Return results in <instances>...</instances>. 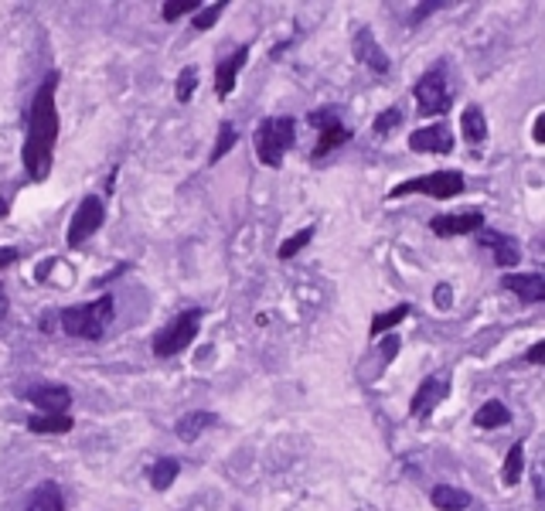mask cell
<instances>
[{
  "instance_id": "6da1fadb",
  "label": "cell",
  "mask_w": 545,
  "mask_h": 511,
  "mask_svg": "<svg viewBox=\"0 0 545 511\" xmlns=\"http://www.w3.org/2000/svg\"><path fill=\"white\" fill-rule=\"evenodd\" d=\"M55 89H58V72H48L38 92H35L31 112H27V136H24L21 157L31 181H44L51 171V154H55V140H58Z\"/></svg>"
},
{
  "instance_id": "7a4b0ae2",
  "label": "cell",
  "mask_w": 545,
  "mask_h": 511,
  "mask_svg": "<svg viewBox=\"0 0 545 511\" xmlns=\"http://www.w3.org/2000/svg\"><path fill=\"white\" fill-rule=\"evenodd\" d=\"M113 321V297H99L92 304H79V307H66L58 314V324L68 337H82V341H99L106 334V324Z\"/></svg>"
},
{
  "instance_id": "3957f363",
  "label": "cell",
  "mask_w": 545,
  "mask_h": 511,
  "mask_svg": "<svg viewBox=\"0 0 545 511\" xmlns=\"http://www.w3.org/2000/svg\"><path fill=\"white\" fill-rule=\"evenodd\" d=\"M293 140H297V120H293V116L262 120L260 127H256V136H253L260 164H266V167H280L286 151L293 147Z\"/></svg>"
},
{
  "instance_id": "277c9868",
  "label": "cell",
  "mask_w": 545,
  "mask_h": 511,
  "mask_svg": "<svg viewBox=\"0 0 545 511\" xmlns=\"http://www.w3.org/2000/svg\"><path fill=\"white\" fill-rule=\"evenodd\" d=\"M201 307H188V311H181L167 324V328H160V331L153 334V355L157 358H175L181 355L191 341L198 337V328H201Z\"/></svg>"
},
{
  "instance_id": "5b68a950",
  "label": "cell",
  "mask_w": 545,
  "mask_h": 511,
  "mask_svg": "<svg viewBox=\"0 0 545 511\" xmlns=\"http://www.w3.org/2000/svg\"><path fill=\"white\" fill-rule=\"evenodd\" d=\"M463 188H467V181L460 171H433V174H423V178H413V181H399L393 191H389V198H406V195H430V198H457L463 195Z\"/></svg>"
},
{
  "instance_id": "8992f818",
  "label": "cell",
  "mask_w": 545,
  "mask_h": 511,
  "mask_svg": "<svg viewBox=\"0 0 545 511\" xmlns=\"http://www.w3.org/2000/svg\"><path fill=\"white\" fill-rule=\"evenodd\" d=\"M413 96H416V110H419V116H443V112L450 110V103H454L450 86H447V72L440 66L419 75Z\"/></svg>"
},
{
  "instance_id": "52a82bcc",
  "label": "cell",
  "mask_w": 545,
  "mask_h": 511,
  "mask_svg": "<svg viewBox=\"0 0 545 511\" xmlns=\"http://www.w3.org/2000/svg\"><path fill=\"white\" fill-rule=\"evenodd\" d=\"M103 222H106V205H103V198H96V195L82 198V205L75 208V215L68 222V236H66L68 249H79L82 243H89L103 228Z\"/></svg>"
},
{
  "instance_id": "ba28073f",
  "label": "cell",
  "mask_w": 545,
  "mask_h": 511,
  "mask_svg": "<svg viewBox=\"0 0 545 511\" xmlns=\"http://www.w3.org/2000/svg\"><path fill=\"white\" fill-rule=\"evenodd\" d=\"M351 51H354V58H358V62H362L365 68H371L375 75H389V72H393V62H389V55L382 51V45L375 42V35H371L369 27H358V31H354Z\"/></svg>"
},
{
  "instance_id": "9c48e42d",
  "label": "cell",
  "mask_w": 545,
  "mask_h": 511,
  "mask_svg": "<svg viewBox=\"0 0 545 511\" xmlns=\"http://www.w3.org/2000/svg\"><path fill=\"white\" fill-rule=\"evenodd\" d=\"M409 151L416 154H450L454 151V134L447 123H430L409 134Z\"/></svg>"
},
{
  "instance_id": "30bf717a",
  "label": "cell",
  "mask_w": 545,
  "mask_h": 511,
  "mask_svg": "<svg viewBox=\"0 0 545 511\" xmlns=\"http://www.w3.org/2000/svg\"><path fill=\"white\" fill-rule=\"evenodd\" d=\"M478 243L494 252V263H498V267L508 269V267H518V263H522V245H518L515 236H508V232L478 228Z\"/></svg>"
},
{
  "instance_id": "8fae6325",
  "label": "cell",
  "mask_w": 545,
  "mask_h": 511,
  "mask_svg": "<svg viewBox=\"0 0 545 511\" xmlns=\"http://www.w3.org/2000/svg\"><path fill=\"white\" fill-rule=\"evenodd\" d=\"M24 399L44 409V416H66V409L72 406V392L66 385H31L24 389Z\"/></svg>"
},
{
  "instance_id": "7c38bea8",
  "label": "cell",
  "mask_w": 545,
  "mask_h": 511,
  "mask_svg": "<svg viewBox=\"0 0 545 511\" xmlns=\"http://www.w3.org/2000/svg\"><path fill=\"white\" fill-rule=\"evenodd\" d=\"M430 228H433L440 239H450V236H463V232H478V228H484V215H480V212L433 215V219H430Z\"/></svg>"
},
{
  "instance_id": "4fadbf2b",
  "label": "cell",
  "mask_w": 545,
  "mask_h": 511,
  "mask_svg": "<svg viewBox=\"0 0 545 511\" xmlns=\"http://www.w3.org/2000/svg\"><path fill=\"white\" fill-rule=\"evenodd\" d=\"M249 62V45L236 48L229 58H222L215 68V96L218 99H225V96H232L236 89V75H239V68Z\"/></svg>"
},
{
  "instance_id": "5bb4252c",
  "label": "cell",
  "mask_w": 545,
  "mask_h": 511,
  "mask_svg": "<svg viewBox=\"0 0 545 511\" xmlns=\"http://www.w3.org/2000/svg\"><path fill=\"white\" fill-rule=\"evenodd\" d=\"M504 290H511L525 304H542L545 300V280L539 273H508L502 280Z\"/></svg>"
},
{
  "instance_id": "9a60e30c",
  "label": "cell",
  "mask_w": 545,
  "mask_h": 511,
  "mask_svg": "<svg viewBox=\"0 0 545 511\" xmlns=\"http://www.w3.org/2000/svg\"><path fill=\"white\" fill-rule=\"evenodd\" d=\"M447 396V382L443 378H423L419 382V389H416V396H413V402H409V413L413 416H430L433 413V406L440 399Z\"/></svg>"
},
{
  "instance_id": "2e32d148",
  "label": "cell",
  "mask_w": 545,
  "mask_h": 511,
  "mask_svg": "<svg viewBox=\"0 0 545 511\" xmlns=\"http://www.w3.org/2000/svg\"><path fill=\"white\" fill-rule=\"evenodd\" d=\"M218 426V416L215 413H205V409H195V413H184L181 420H177L175 433L181 444H195L198 437L205 433V430H215Z\"/></svg>"
},
{
  "instance_id": "e0dca14e",
  "label": "cell",
  "mask_w": 545,
  "mask_h": 511,
  "mask_svg": "<svg viewBox=\"0 0 545 511\" xmlns=\"http://www.w3.org/2000/svg\"><path fill=\"white\" fill-rule=\"evenodd\" d=\"M24 511H66V498H62V488L55 481H44L38 488L31 491Z\"/></svg>"
},
{
  "instance_id": "ac0fdd59",
  "label": "cell",
  "mask_w": 545,
  "mask_h": 511,
  "mask_svg": "<svg viewBox=\"0 0 545 511\" xmlns=\"http://www.w3.org/2000/svg\"><path fill=\"white\" fill-rule=\"evenodd\" d=\"M430 501H433V508H440V511H467L471 494L460 488H450V484H436V488L430 491Z\"/></svg>"
},
{
  "instance_id": "d6986e66",
  "label": "cell",
  "mask_w": 545,
  "mask_h": 511,
  "mask_svg": "<svg viewBox=\"0 0 545 511\" xmlns=\"http://www.w3.org/2000/svg\"><path fill=\"white\" fill-rule=\"evenodd\" d=\"M474 422H478L480 430H498V426H508V422H511V413H508V406H504L502 399H491L478 409Z\"/></svg>"
},
{
  "instance_id": "ffe728a7",
  "label": "cell",
  "mask_w": 545,
  "mask_h": 511,
  "mask_svg": "<svg viewBox=\"0 0 545 511\" xmlns=\"http://www.w3.org/2000/svg\"><path fill=\"white\" fill-rule=\"evenodd\" d=\"M348 140H351V130L345 127V123L321 130V140H317V147H314V160H324L331 151H338V147H341V143H348Z\"/></svg>"
},
{
  "instance_id": "44dd1931",
  "label": "cell",
  "mask_w": 545,
  "mask_h": 511,
  "mask_svg": "<svg viewBox=\"0 0 545 511\" xmlns=\"http://www.w3.org/2000/svg\"><path fill=\"white\" fill-rule=\"evenodd\" d=\"M236 140H239V130H236V123L232 120H222L218 123V136H215V147H212V157H208V164H218L222 157L229 154L232 147H236Z\"/></svg>"
},
{
  "instance_id": "7402d4cb",
  "label": "cell",
  "mask_w": 545,
  "mask_h": 511,
  "mask_svg": "<svg viewBox=\"0 0 545 511\" xmlns=\"http://www.w3.org/2000/svg\"><path fill=\"white\" fill-rule=\"evenodd\" d=\"M177 470H181V464H177L175 457H160V461L151 467V488L153 491H167L171 484H175Z\"/></svg>"
},
{
  "instance_id": "603a6c76",
  "label": "cell",
  "mask_w": 545,
  "mask_h": 511,
  "mask_svg": "<svg viewBox=\"0 0 545 511\" xmlns=\"http://www.w3.org/2000/svg\"><path fill=\"white\" fill-rule=\"evenodd\" d=\"M460 123H463V140L484 143V136H487V120H484V112H480L478 106H467Z\"/></svg>"
},
{
  "instance_id": "cb8c5ba5",
  "label": "cell",
  "mask_w": 545,
  "mask_h": 511,
  "mask_svg": "<svg viewBox=\"0 0 545 511\" xmlns=\"http://www.w3.org/2000/svg\"><path fill=\"white\" fill-rule=\"evenodd\" d=\"M409 314H413V307H409V304H399V307H393V311L375 314V317H371L369 334H371V337H378L382 331H389V328H395V324H402V321H406Z\"/></svg>"
},
{
  "instance_id": "d4e9b609",
  "label": "cell",
  "mask_w": 545,
  "mask_h": 511,
  "mask_svg": "<svg viewBox=\"0 0 545 511\" xmlns=\"http://www.w3.org/2000/svg\"><path fill=\"white\" fill-rule=\"evenodd\" d=\"M525 470V446L515 444L508 450V457H504V470H502V481L511 488V484H518V477H522Z\"/></svg>"
},
{
  "instance_id": "484cf974",
  "label": "cell",
  "mask_w": 545,
  "mask_h": 511,
  "mask_svg": "<svg viewBox=\"0 0 545 511\" xmlns=\"http://www.w3.org/2000/svg\"><path fill=\"white\" fill-rule=\"evenodd\" d=\"M75 422L72 416H31L27 420V430L31 433H68Z\"/></svg>"
},
{
  "instance_id": "4316f807",
  "label": "cell",
  "mask_w": 545,
  "mask_h": 511,
  "mask_svg": "<svg viewBox=\"0 0 545 511\" xmlns=\"http://www.w3.org/2000/svg\"><path fill=\"white\" fill-rule=\"evenodd\" d=\"M195 89H198V68L195 66H184V68H181V75H177V86H175L177 103H191Z\"/></svg>"
},
{
  "instance_id": "83f0119b",
  "label": "cell",
  "mask_w": 545,
  "mask_h": 511,
  "mask_svg": "<svg viewBox=\"0 0 545 511\" xmlns=\"http://www.w3.org/2000/svg\"><path fill=\"white\" fill-rule=\"evenodd\" d=\"M310 239H314V225L300 228L297 236H290V239H286V243L280 245V259H293V256H297V252H300V249H304V245L310 243Z\"/></svg>"
},
{
  "instance_id": "f1b7e54d",
  "label": "cell",
  "mask_w": 545,
  "mask_h": 511,
  "mask_svg": "<svg viewBox=\"0 0 545 511\" xmlns=\"http://www.w3.org/2000/svg\"><path fill=\"white\" fill-rule=\"evenodd\" d=\"M307 123H310L314 130H327V127H338V123H341V112L334 110V106H321V110H314L307 116Z\"/></svg>"
},
{
  "instance_id": "f546056e",
  "label": "cell",
  "mask_w": 545,
  "mask_h": 511,
  "mask_svg": "<svg viewBox=\"0 0 545 511\" xmlns=\"http://www.w3.org/2000/svg\"><path fill=\"white\" fill-rule=\"evenodd\" d=\"M399 123H402V112L393 106V110H385V112H378V116H375L371 130H375V136H389L395 127H399Z\"/></svg>"
},
{
  "instance_id": "4dcf8cb0",
  "label": "cell",
  "mask_w": 545,
  "mask_h": 511,
  "mask_svg": "<svg viewBox=\"0 0 545 511\" xmlns=\"http://www.w3.org/2000/svg\"><path fill=\"white\" fill-rule=\"evenodd\" d=\"M222 11H225V0H218V4H208V7H205V11H201V14L195 18V31H208V27H212L218 18H222Z\"/></svg>"
},
{
  "instance_id": "1f68e13d",
  "label": "cell",
  "mask_w": 545,
  "mask_h": 511,
  "mask_svg": "<svg viewBox=\"0 0 545 511\" xmlns=\"http://www.w3.org/2000/svg\"><path fill=\"white\" fill-rule=\"evenodd\" d=\"M188 11H198V0H171V4H164V21H177L181 14H188Z\"/></svg>"
},
{
  "instance_id": "d6a6232c",
  "label": "cell",
  "mask_w": 545,
  "mask_h": 511,
  "mask_svg": "<svg viewBox=\"0 0 545 511\" xmlns=\"http://www.w3.org/2000/svg\"><path fill=\"white\" fill-rule=\"evenodd\" d=\"M436 307H450V300H454V290H450V283H440L433 293Z\"/></svg>"
},
{
  "instance_id": "836d02e7",
  "label": "cell",
  "mask_w": 545,
  "mask_h": 511,
  "mask_svg": "<svg viewBox=\"0 0 545 511\" xmlns=\"http://www.w3.org/2000/svg\"><path fill=\"white\" fill-rule=\"evenodd\" d=\"M11 263H18V249L14 245H0V269H7Z\"/></svg>"
},
{
  "instance_id": "e575fe53",
  "label": "cell",
  "mask_w": 545,
  "mask_h": 511,
  "mask_svg": "<svg viewBox=\"0 0 545 511\" xmlns=\"http://www.w3.org/2000/svg\"><path fill=\"white\" fill-rule=\"evenodd\" d=\"M525 358H528L532 365H542V361H545V341H539V345H532V348L525 352Z\"/></svg>"
},
{
  "instance_id": "d590c367",
  "label": "cell",
  "mask_w": 545,
  "mask_h": 511,
  "mask_svg": "<svg viewBox=\"0 0 545 511\" xmlns=\"http://www.w3.org/2000/svg\"><path fill=\"white\" fill-rule=\"evenodd\" d=\"M51 267H55V259H51V256H48V259H44L42 267L35 269V276H38V280H48V273H51Z\"/></svg>"
},
{
  "instance_id": "8d00e7d4",
  "label": "cell",
  "mask_w": 545,
  "mask_h": 511,
  "mask_svg": "<svg viewBox=\"0 0 545 511\" xmlns=\"http://www.w3.org/2000/svg\"><path fill=\"white\" fill-rule=\"evenodd\" d=\"M545 140V116H539L535 120V143H542Z\"/></svg>"
},
{
  "instance_id": "74e56055",
  "label": "cell",
  "mask_w": 545,
  "mask_h": 511,
  "mask_svg": "<svg viewBox=\"0 0 545 511\" xmlns=\"http://www.w3.org/2000/svg\"><path fill=\"white\" fill-rule=\"evenodd\" d=\"M7 311H11V300H7V293L0 287V317H7Z\"/></svg>"
},
{
  "instance_id": "f35d334b",
  "label": "cell",
  "mask_w": 545,
  "mask_h": 511,
  "mask_svg": "<svg viewBox=\"0 0 545 511\" xmlns=\"http://www.w3.org/2000/svg\"><path fill=\"white\" fill-rule=\"evenodd\" d=\"M0 215H7V201L0 198Z\"/></svg>"
}]
</instances>
